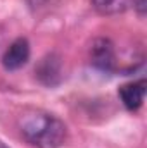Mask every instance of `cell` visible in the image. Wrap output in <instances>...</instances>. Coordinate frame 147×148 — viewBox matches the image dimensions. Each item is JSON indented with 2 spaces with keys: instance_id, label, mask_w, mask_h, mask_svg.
<instances>
[{
  "instance_id": "cell-1",
  "label": "cell",
  "mask_w": 147,
  "mask_h": 148,
  "mask_svg": "<svg viewBox=\"0 0 147 148\" xmlns=\"http://www.w3.org/2000/svg\"><path fill=\"white\" fill-rule=\"evenodd\" d=\"M23 138L37 148H59L66 141V124L54 114L35 110L24 114L21 119Z\"/></svg>"
},
{
  "instance_id": "cell-2",
  "label": "cell",
  "mask_w": 147,
  "mask_h": 148,
  "mask_svg": "<svg viewBox=\"0 0 147 148\" xmlns=\"http://www.w3.org/2000/svg\"><path fill=\"white\" fill-rule=\"evenodd\" d=\"M90 62L94 67L101 71H114L116 67V53H114V45L107 38H97L94 40L90 47Z\"/></svg>"
},
{
  "instance_id": "cell-3",
  "label": "cell",
  "mask_w": 147,
  "mask_h": 148,
  "mask_svg": "<svg viewBox=\"0 0 147 148\" xmlns=\"http://www.w3.org/2000/svg\"><path fill=\"white\" fill-rule=\"evenodd\" d=\"M30 59V43L26 38H17L10 43L7 52L3 53L2 64L7 71H16L21 69Z\"/></svg>"
},
{
  "instance_id": "cell-4",
  "label": "cell",
  "mask_w": 147,
  "mask_h": 148,
  "mask_svg": "<svg viewBox=\"0 0 147 148\" xmlns=\"http://www.w3.org/2000/svg\"><path fill=\"white\" fill-rule=\"evenodd\" d=\"M62 64H61V57L55 53H49L47 57H43L35 69L37 77L47 86H55L61 77H62Z\"/></svg>"
},
{
  "instance_id": "cell-5",
  "label": "cell",
  "mask_w": 147,
  "mask_h": 148,
  "mask_svg": "<svg viewBox=\"0 0 147 148\" xmlns=\"http://www.w3.org/2000/svg\"><path fill=\"white\" fill-rule=\"evenodd\" d=\"M146 90L147 83L146 79H139L133 83H126L119 88V98L123 102V105L128 109L130 112H137L146 98Z\"/></svg>"
},
{
  "instance_id": "cell-6",
  "label": "cell",
  "mask_w": 147,
  "mask_h": 148,
  "mask_svg": "<svg viewBox=\"0 0 147 148\" xmlns=\"http://www.w3.org/2000/svg\"><path fill=\"white\" fill-rule=\"evenodd\" d=\"M135 0H92V7L102 16H116L130 10Z\"/></svg>"
},
{
  "instance_id": "cell-7",
  "label": "cell",
  "mask_w": 147,
  "mask_h": 148,
  "mask_svg": "<svg viewBox=\"0 0 147 148\" xmlns=\"http://www.w3.org/2000/svg\"><path fill=\"white\" fill-rule=\"evenodd\" d=\"M133 9L139 12V16H146V0H135Z\"/></svg>"
}]
</instances>
